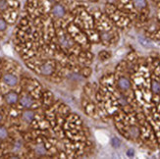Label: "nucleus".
<instances>
[{
  "label": "nucleus",
  "mask_w": 160,
  "mask_h": 159,
  "mask_svg": "<svg viewBox=\"0 0 160 159\" xmlns=\"http://www.w3.org/2000/svg\"><path fill=\"white\" fill-rule=\"evenodd\" d=\"M20 103L22 106H24L26 108H29L33 104V99L29 95H24L23 97L20 99Z\"/></svg>",
  "instance_id": "7ed1b4c3"
},
{
  "label": "nucleus",
  "mask_w": 160,
  "mask_h": 159,
  "mask_svg": "<svg viewBox=\"0 0 160 159\" xmlns=\"http://www.w3.org/2000/svg\"><path fill=\"white\" fill-rule=\"evenodd\" d=\"M128 132H129L130 137L133 140H136V139H138V137H140V129H138L137 126H132V127H130Z\"/></svg>",
  "instance_id": "39448f33"
},
{
  "label": "nucleus",
  "mask_w": 160,
  "mask_h": 159,
  "mask_svg": "<svg viewBox=\"0 0 160 159\" xmlns=\"http://www.w3.org/2000/svg\"><path fill=\"white\" fill-rule=\"evenodd\" d=\"M128 153H129V154H128L129 156H133L134 151H133V150H129V151H128Z\"/></svg>",
  "instance_id": "2eb2a0df"
},
{
  "label": "nucleus",
  "mask_w": 160,
  "mask_h": 159,
  "mask_svg": "<svg viewBox=\"0 0 160 159\" xmlns=\"http://www.w3.org/2000/svg\"><path fill=\"white\" fill-rule=\"evenodd\" d=\"M40 71H41V74L42 75H45V76H48V75H50L52 72H53V68L50 64H44L41 66L40 68Z\"/></svg>",
  "instance_id": "423d86ee"
},
{
  "label": "nucleus",
  "mask_w": 160,
  "mask_h": 159,
  "mask_svg": "<svg viewBox=\"0 0 160 159\" xmlns=\"http://www.w3.org/2000/svg\"><path fill=\"white\" fill-rule=\"evenodd\" d=\"M6 27H7V25H6V23L4 22V21L0 20V31H4L6 29Z\"/></svg>",
  "instance_id": "ddd939ff"
},
{
  "label": "nucleus",
  "mask_w": 160,
  "mask_h": 159,
  "mask_svg": "<svg viewBox=\"0 0 160 159\" xmlns=\"http://www.w3.org/2000/svg\"><path fill=\"white\" fill-rule=\"evenodd\" d=\"M118 87L122 92H128L131 88V82L128 78L126 77H121L118 80Z\"/></svg>",
  "instance_id": "f257e3e1"
},
{
  "label": "nucleus",
  "mask_w": 160,
  "mask_h": 159,
  "mask_svg": "<svg viewBox=\"0 0 160 159\" xmlns=\"http://www.w3.org/2000/svg\"><path fill=\"white\" fill-rule=\"evenodd\" d=\"M23 118L26 122H32V119L34 118V113L32 111H31V110H28V111L24 112L23 113Z\"/></svg>",
  "instance_id": "0eeeda50"
},
{
  "label": "nucleus",
  "mask_w": 160,
  "mask_h": 159,
  "mask_svg": "<svg viewBox=\"0 0 160 159\" xmlns=\"http://www.w3.org/2000/svg\"><path fill=\"white\" fill-rule=\"evenodd\" d=\"M2 121V116H1V114H0V122Z\"/></svg>",
  "instance_id": "dca6fc26"
},
{
  "label": "nucleus",
  "mask_w": 160,
  "mask_h": 159,
  "mask_svg": "<svg viewBox=\"0 0 160 159\" xmlns=\"http://www.w3.org/2000/svg\"><path fill=\"white\" fill-rule=\"evenodd\" d=\"M5 100L7 103H9V104H14V103H16L18 101V94L13 92H8L5 95Z\"/></svg>",
  "instance_id": "20e7f679"
},
{
  "label": "nucleus",
  "mask_w": 160,
  "mask_h": 159,
  "mask_svg": "<svg viewBox=\"0 0 160 159\" xmlns=\"http://www.w3.org/2000/svg\"><path fill=\"white\" fill-rule=\"evenodd\" d=\"M34 150H36V153L38 154V155H44L46 153V150H45L44 147L40 146V144H39V146H37L36 148H34Z\"/></svg>",
  "instance_id": "9d476101"
},
{
  "label": "nucleus",
  "mask_w": 160,
  "mask_h": 159,
  "mask_svg": "<svg viewBox=\"0 0 160 159\" xmlns=\"http://www.w3.org/2000/svg\"><path fill=\"white\" fill-rule=\"evenodd\" d=\"M7 136H8V132H7V130L4 127H0V139L4 140L7 137Z\"/></svg>",
  "instance_id": "9b49d317"
},
{
  "label": "nucleus",
  "mask_w": 160,
  "mask_h": 159,
  "mask_svg": "<svg viewBox=\"0 0 160 159\" xmlns=\"http://www.w3.org/2000/svg\"><path fill=\"white\" fill-rule=\"evenodd\" d=\"M96 137L98 139V141H100V142H105V141H104V137L103 135H101V134H99V133H96Z\"/></svg>",
  "instance_id": "4468645a"
},
{
  "label": "nucleus",
  "mask_w": 160,
  "mask_h": 159,
  "mask_svg": "<svg viewBox=\"0 0 160 159\" xmlns=\"http://www.w3.org/2000/svg\"><path fill=\"white\" fill-rule=\"evenodd\" d=\"M112 146L114 147H120V141L117 139V137H113L112 139Z\"/></svg>",
  "instance_id": "f8f14e48"
},
{
  "label": "nucleus",
  "mask_w": 160,
  "mask_h": 159,
  "mask_svg": "<svg viewBox=\"0 0 160 159\" xmlns=\"http://www.w3.org/2000/svg\"><path fill=\"white\" fill-rule=\"evenodd\" d=\"M151 88H152V92L156 94H160V82L157 81H154L152 82L151 85Z\"/></svg>",
  "instance_id": "6e6552de"
},
{
  "label": "nucleus",
  "mask_w": 160,
  "mask_h": 159,
  "mask_svg": "<svg viewBox=\"0 0 160 159\" xmlns=\"http://www.w3.org/2000/svg\"><path fill=\"white\" fill-rule=\"evenodd\" d=\"M3 81L5 84H7L8 86H15L17 82H18V79L16 76H14V75H11V74H7L5 75L4 77H3Z\"/></svg>",
  "instance_id": "f03ea898"
},
{
  "label": "nucleus",
  "mask_w": 160,
  "mask_h": 159,
  "mask_svg": "<svg viewBox=\"0 0 160 159\" xmlns=\"http://www.w3.org/2000/svg\"><path fill=\"white\" fill-rule=\"evenodd\" d=\"M53 13H54V15H56L57 17H62V16L64 15V10H63V8H62V7L56 6L53 9Z\"/></svg>",
  "instance_id": "1a4fd4ad"
}]
</instances>
